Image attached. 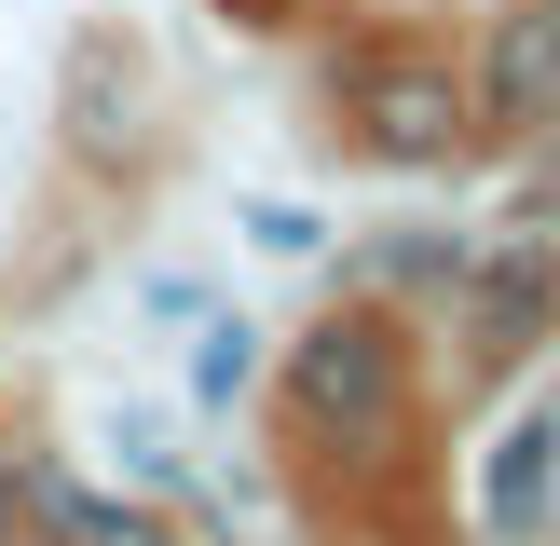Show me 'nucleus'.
Here are the masks:
<instances>
[{
    "label": "nucleus",
    "mask_w": 560,
    "mask_h": 546,
    "mask_svg": "<svg viewBox=\"0 0 560 546\" xmlns=\"http://www.w3.org/2000/svg\"><path fill=\"white\" fill-rule=\"evenodd\" d=\"M397 396H410V342L370 314V300H342V314H315V328L288 342V424H315V437H383Z\"/></svg>",
    "instance_id": "1"
},
{
    "label": "nucleus",
    "mask_w": 560,
    "mask_h": 546,
    "mask_svg": "<svg viewBox=\"0 0 560 546\" xmlns=\"http://www.w3.org/2000/svg\"><path fill=\"white\" fill-rule=\"evenodd\" d=\"M465 123H479V96H465L424 41H370V55L342 69V136H355L370 164H452Z\"/></svg>",
    "instance_id": "2"
},
{
    "label": "nucleus",
    "mask_w": 560,
    "mask_h": 546,
    "mask_svg": "<svg viewBox=\"0 0 560 546\" xmlns=\"http://www.w3.org/2000/svg\"><path fill=\"white\" fill-rule=\"evenodd\" d=\"M547 314H560V246H506L479 273V369H520L547 342Z\"/></svg>",
    "instance_id": "3"
},
{
    "label": "nucleus",
    "mask_w": 560,
    "mask_h": 546,
    "mask_svg": "<svg viewBox=\"0 0 560 546\" xmlns=\"http://www.w3.org/2000/svg\"><path fill=\"white\" fill-rule=\"evenodd\" d=\"M479 96H492V123H547V109H560V0H520V14L492 27Z\"/></svg>",
    "instance_id": "4"
},
{
    "label": "nucleus",
    "mask_w": 560,
    "mask_h": 546,
    "mask_svg": "<svg viewBox=\"0 0 560 546\" xmlns=\"http://www.w3.org/2000/svg\"><path fill=\"white\" fill-rule=\"evenodd\" d=\"M82 96H69V123H82V151H96V164H124L137 151V55L124 41H82Z\"/></svg>",
    "instance_id": "5"
},
{
    "label": "nucleus",
    "mask_w": 560,
    "mask_h": 546,
    "mask_svg": "<svg viewBox=\"0 0 560 546\" xmlns=\"http://www.w3.org/2000/svg\"><path fill=\"white\" fill-rule=\"evenodd\" d=\"M547 464H560V424H520L506 451H492V519H506V533L547 519Z\"/></svg>",
    "instance_id": "6"
},
{
    "label": "nucleus",
    "mask_w": 560,
    "mask_h": 546,
    "mask_svg": "<svg viewBox=\"0 0 560 546\" xmlns=\"http://www.w3.org/2000/svg\"><path fill=\"white\" fill-rule=\"evenodd\" d=\"M27 519H42L55 546H164L151 519H124V506H96V491H69V478H55V491H27Z\"/></svg>",
    "instance_id": "7"
},
{
    "label": "nucleus",
    "mask_w": 560,
    "mask_h": 546,
    "mask_svg": "<svg viewBox=\"0 0 560 546\" xmlns=\"http://www.w3.org/2000/svg\"><path fill=\"white\" fill-rule=\"evenodd\" d=\"M246 246H273V260H315L328 218H315V205H246Z\"/></svg>",
    "instance_id": "8"
},
{
    "label": "nucleus",
    "mask_w": 560,
    "mask_h": 546,
    "mask_svg": "<svg viewBox=\"0 0 560 546\" xmlns=\"http://www.w3.org/2000/svg\"><path fill=\"white\" fill-rule=\"evenodd\" d=\"M14 533H27V464L0 451V546H14Z\"/></svg>",
    "instance_id": "9"
}]
</instances>
